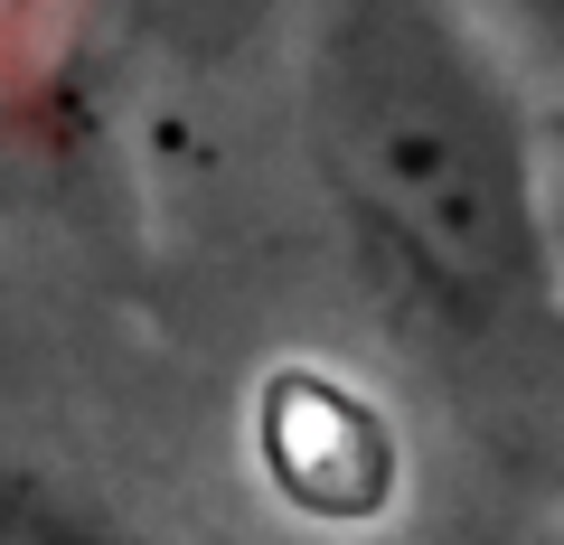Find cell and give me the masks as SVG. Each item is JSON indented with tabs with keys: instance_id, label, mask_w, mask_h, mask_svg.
Listing matches in <instances>:
<instances>
[{
	"instance_id": "cell-5",
	"label": "cell",
	"mask_w": 564,
	"mask_h": 545,
	"mask_svg": "<svg viewBox=\"0 0 564 545\" xmlns=\"http://www.w3.org/2000/svg\"><path fill=\"white\" fill-rule=\"evenodd\" d=\"M480 20L499 29L508 47H527L536 66L564 76V0H480Z\"/></svg>"
},
{
	"instance_id": "cell-4",
	"label": "cell",
	"mask_w": 564,
	"mask_h": 545,
	"mask_svg": "<svg viewBox=\"0 0 564 545\" xmlns=\"http://www.w3.org/2000/svg\"><path fill=\"white\" fill-rule=\"evenodd\" d=\"M0 545H161L57 480H0Z\"/></svg>"
},
{
	"instance_id": "cell-3",
	"label": "cell",
	"mask_w": 564,
	"mask_h": 545,
	"mask_svg": "<svg viewBox=\"0 0 564 545\" xmlns=\"http://www.w3.org/2000/svg\"><path fill=\"white\" fill-rule=\"evenodd\" d=\"M104 29L161 47V57H188V66H226L236 47H254L273 29L282 0H85Z\"/></svg>"
},
{
	"instance_id": "cell-1",
	"label": "cell",
	"mask_w": 564,
	"mask_h": 545,
	"mask_svg": "<svg viewBox=\"0 0 564 545\" xmlns=\"http://www.w3.org/2000/svg\"><path fill=\"white\" fill-rule=\"evenodd\" d=\"M302 142L348 254L414 329L508 348L555 310L536 113L480 0H302Z\"/></svg>"
},
{
	"instance_id": "cell-2",
	"label": "cell",
	"mask_w": 564,
	"mask_h": 545,
	"mask_svg": "<svg viewBox=\"0 0 564 545\" xmlns=\"http://www.w3.org/2000/svg\"><path fill=\"white\" fill-rule=\"evenodd\" d=\"M254 443H263V470H273L282 508H302V517L358 526V517L395 508V480H404L395 424L348 377H321V367L273 377L263 414H254Z\"/></svg>"
}]
</instances>
